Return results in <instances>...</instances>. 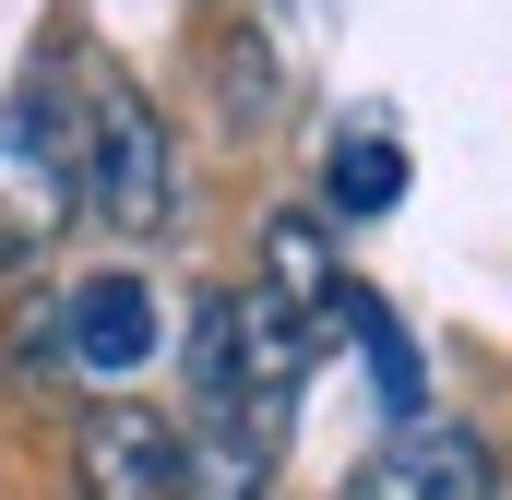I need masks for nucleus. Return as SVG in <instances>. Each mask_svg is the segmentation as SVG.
I'll list each match as a JSON object with an SVG mask.
<instances>
[{"mask_svg":"<svg viewBox=\"0 0 512 500\" xmlns=\"http://www.w3.org/2000/svg\"><path fill=\"white\" fill-rule=\"evenodd\" d=\"M251 298H274L286 322L322 334L334 298H346V250H334V227H322V215H274V227H262V286H251Z\"/></svg>","mask_w":512,"mask_h":500,"instance_id":"obj_7","label":"nucleus"},{"mask_svg":"<svg viewBox=\"0 0 512 500\" xmlns=\"http://www.w3.org/2000/svg\"><path fill=\"white\" fill-rule=\"evenodd\" d=\"M84 203L108 227H131V239H155L179 215V155H167V120L143 96H96V120H84Z\"/></svg>","mask_w":512,"mask_h":500,"instance_id":"obj_3","label":"nucleus"},{"mask_svg":"<svg viewBox=\"0 0 512 500\" xmlns=\"http://www.w3.org/2000/svg\"><path fill=\"white\" fill-rule=\"evenodd\" d=\"M358 500H501V465H489V441L465 417H417V429L382 441V465L358 477Z\"/></svg>","mask_w":512,"mask_h":500,"instance_id":"obj_6","label":"nucleus"},{"mask_svg":"<svg viewBox=\"0 0 512 500\" xmlns=\"http://www.w3.org/2000/svg\"><path fill=\"white\" fill-rule=\"evenodd\" d=\"M167 477H179L167 405H84V429H72V489L84 500H167Z\"/></svg>","mask_w":512,"mask_h":500,"instance_id":"obj_5","label":"nucleus"},{"mask_svg":"<svg viewBox=\"0 0 512 500\" xmlns=\"http://www.w3.org/2000/svg\"><path fill=\"white\" fill-rule=\"evenodd\" d=\"M155 346H167V310H155L143 274H84V286H72V310H60V358H72L84 381H143Z\"/></svg>","mask_w":512,"mask_h":500,"instance_id":"obj_4","label":"nucleus"},{"mask_svg":"<svg viewBox=\"0 0 512 500\" xmlns=\"http://www.w3.org/2000/svg\"><path fill=\"white\" fill-rule=\"evenodd\" d=\"M322 203H334L346 227H358V215H393V203H405V143H393V131H346L334 167H322Z\"/></svg>","mask_w":512,"mask_h":500,"instance_id":"obj_9","label":"nucleus"},{"mask_svg":"<svg viewBox=\"0 0 512 500\" xmlns=\"http://www.w3.org/2000/svg\"><path fill=\"white\" fill-rule=\"evenodd\" d=\"M72 203H84V120H72V96L60 84H12V108H0V262L60 239Z\"/></svg>","mask_w":512,"mask_h":500,"instance_id":"obj_1","label":"nucleus"},{"mask_svg":"<svg viewBox=\"0 0 512 500\" xmlns=\"http://www.w3.org/2000/svg\"><path fill=\"white\" fill-rule=\"evenodd\" d=\"M167 500H262V429L251 417H203V429H179V477Z\"/></svg>","mask_w":512,"mask_h":500,"instance_id":"obj_8","label":"nucleus"},{"mask_svg":"<svg viewBox=\"0 0 512 500\" xmlns=\"http://www.w3.org/2000/svg\"><path fill=\"white\" fill-rule=\"evenodd\" d=\"M310 370V322H286L274 298H215L203 334H191V381H203V417H251L286 405Z\"/></svg>","mask_w":512,"mask_h":500,"instance_id":"obj_2","label":"nucleus"}]
</instances>
